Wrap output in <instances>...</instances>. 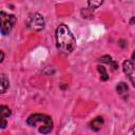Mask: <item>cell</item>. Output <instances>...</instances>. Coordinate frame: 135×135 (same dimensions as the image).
Instances as JSON below:
<instances>
[{
    "mask_svg": "<svg viewBox=\"0 0 135 135\" xmlns=\"http://www.w3.org/2000/svg\"><path fill=\"white\" fill-rule=\"evenodd\" d=\"M56 45L64 54L72 53L76 46V40L65 24H60L56 30Z\"/></svg>",
    "mask_w": 135,
    "mask_h": 135,
    "instance_id": "6da1fadb",
    "label": "cell"
},
{
    "mask_svg": "<svg viewBox=\"0 0 135 135\" xmlns=\"http://www.w3.org/2000/svg\"><path fill=\"white\" fill-rule=\"evenodd\" d=\"M26 123L31 127H37L38 123H40L39 132L41 134H49L53 130V120L50 116L45 114H40V113L33 114L26 119Z\"/></svg>",
    "mask_w": 135,
    "mask_h": 135,
    "instance_id": "7a4b0ae2",
    "label": "cell"
},
{
    "mask_svg": "<svg viewBox=\"0 0 135 135\" xmlns=\"http://www.w3.org/2000/svg\"><path fill=\"white\" fill-rule=\"evenodd\" d=\"M0 19H1V34L8 35L13 30L17 19L14 15H8L5 12H0Z\"/></svg>",
    "mask_w": 135,
    "mask_h": 135,
    "instance_id": "3957f363",
    "label": "cell"
},
{
    "mask_svg": "<svg viewBox=\"0 0 135 135\" xmlns=\"http://www.w3.org/2000/svg\"><path fill=\"white\" fill-rule=\"evenodd\" d=\"M27 26L32 31H35V32H39V31L43 30V27H44V19H43V17L38 13L33 14L28 19Z\"/></svg>",
    "mask_w": 135,
    "mask_h": 135,
    "instance_id": "277c9868",
    "label": "cell"
},
{
    "mask_svg": "<svg viewBox=\"0 0 135 135\" xmlns=\"http://www.w3.org/2000/svg\"><path fill=\"white\" fill-rule=\"evenodd\" d=\"M122 69L124 74L128 76L131 83L135 88V63L131 60H126L122 63Z\"/></svg>",
    "mask_w": 135,
    "mask_h": 135,
    "instance_id": "5b68a950",
    "label": "cell"
},
{
    "mask_svg": "<svg viewBox=\"0 0 135 135\" xmlns=\"http://www.w3.org/2000/svg\"><path fill=\"white\" fill-rule=\"evenodd\" d=\"M99 61L100 62H102V63H107V64H109V65H111V68H112V70H116L117 69V63L112 59V57L111 56H109V55H104V56H102L100 59H99Z\"/></svg>",
    "mask_w": 135,
    "mask_h": 135,
    "instance_id": "8992f818",
    "label": "cell"
},
{
    "mask_svg": "<svg viewBox=\"0 0 135 135\" xmlns=\"http://www.w3.org/2000/svg\"><path fill=\"white\" fill-rule=\"evenodd\" d=\"M102 124H103V119H102V117H96V118H94V119L91 121V123H90L91 129H92L93 131H98V130H100V128L102 127Z\"/></svg>",
    "mask_w": 135,
    "mask_h": 135,
    "instance_id": "52a82bcc",
    "label": "cell"
},
{
    "mask_svg": "<svg viewBox=\"0 0 135 135\" xmlns=\"http://www.w3.org/2000/svg\"><path fill=\"white\" fill-rule=\"evenodd\" d=\"M8 85H9L8 79L5 77L4 74H1V81H0V92H1V94L5 93V91L8 88Z\"/></svg>",
    "mask_w": 135,
    "mask_h": 135,
    "instance_id": "ba28073f",
    "label": "cell"
},
{
    "mask_svg": "<svg viewBox=\"0 0 135 135\" xmlns=\"http://www.w3.org/2000/svg\"><path fill=\"white\" fill-rule=\"evenodd\" d=\"M97 70H98V72H99V74H100V79H101L102 81H107V80L109 79V75H108V73H107V71H105V68L102 66V65H98V66H97Z\"/></svg>",
    "mask_w": 135,
    "mask_h": 135,
    "instance_id": "9c48e42d",
    "label": "cell"
},
{
    "mask_svg": "<svg viewBox=\"0 0 135 135\" xmlns=\"http://www.w3.org/2000/svg\"><path fill=\"white\" fill-rule=\"evenodd\" d=\"M116 91H117V93H118L119 95L126 94V93L128 92V85H127V83H124V82H119V83L117 84V86H116Z\"/></svg>",
    "mask_w": 135,
    "mask_h": 135,
    "instance_id": "30bf717a",
    "label": "cell"
},
{
    "mask_svg": "<svg viewBox=\"0 0 135 135\" xmlns=\"http://www.w3.org/2000/svg\"><path fill=\"white\" fill-rule=\"evenodd\" d=\"M0 112H1V116H2V118H6V117L11 116V114H12L9 108L6 107V105H1V107H0Z\"/></svg>",
    "mask_w": 135,
    "mask_h": 135,
    "instance_id": "8fae6325",
    "label": "cell"
},
{
    "mask_svg": "<svg viewBox=\"0 0 135 135\" xmlns=\"http://www.w3.org/2000/svg\"><path fill=\"white\" fill-rule=\"evenodd\" d=\"M101 4H102V1H89V2H88L89 8H91V9H96V8H98Z\"/></svg>",
    "mask_w": 135,
    "mask_h": 135,
    "instance_id": "7c38bea8",
    "label": "cell"
},
{
    "mask_svg": "<svg viewBox=\"0 0 135 135\" xmlns=\"http://www.w3.org/2000/svg\"><path fill=\"white\" fill-rule=\"evenodd\" d=\"M5 127H6V120H5V118H2V124H1V128H2V129H5Z\"/></svg>",
    "mask_w": 135,
    "mask_h": 135,
    "instance_id": "4fadbf2b",
    "label": "cell"
},
{
    "mask_svg": "<svg viewBox=\"0 0 135 135\" xmlns=\"http://www.w3.org/2000/svg\"><path fill=\"white\" fill-rule=\"evenodd\" d=\"M3 58H4V54H3V52L1 51V59H0V62H2V61H3Z\"/></svg>",
    "mask_w": 135,
    "mask_h": 135,
    "instance_id": "5bb4252c",
    "label": "cell"
},
{
    "mask_svg": "<svg viewBox=\"0 0 135 135\" xmlns=\"http://www.w3.org/2000/svg\"><path fill=\"white\" fill-rule=\"evenodd\" d=\"M132 60H134V61H135V52L132 54Z\"/></svg>",
    "mask_w": 135,
    "mask_h": 135,
    "instance_id": "9a60e30c",
    "label": "cell"
},
{
    "mask_svg": "<svg viewBox=\"0 0 135 135\" xmlns=\"http://www.w3.org/2000/svg\"><path fill=\"white\" fill-rule=\"evenodd\" d=\"M134 135H135V132H134Z\"/></svg>",
    "mask_w": 135,
    "mask_h": 135,
    "instance_id": "2e32d148",
    "label": "cell"
}]
</instances>
